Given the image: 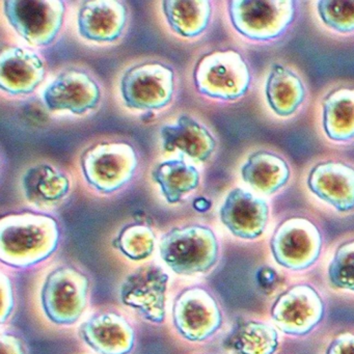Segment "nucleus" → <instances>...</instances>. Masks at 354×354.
Returning <instances> with one entry per match:
<instances>
[{"mask_svg":"<svg viewBox=\"0 0 354 354\" xmlns=\"http://www.w3.org/2000/svg\"><path fill=\"white\" fill-rule=\"evenodd\" d=\"M326 354H354V333L337 335L327 348Z\"/></svg>","mask_w":354,"mask_h":354,"instance_id":"7c9ffc66","label":"nucleus"},{"mask_svg":"<svg viewBox=\"0 0 354 354\" xmlns=\"http://www.w3.org/2000/svg\"><path fill=\"white\" fill-rule=\"evenodd\" d=\"M3 12L12 28L34 46H47L64 24L66 6L62 0H6Z\"/></svg>","mask_w":354,"mask_h":354,"instance_id":"0eeeda50","label":"nucleus"},{"mask_svg":"<svg viewBox=\"0 0 354 354\" xmlns=\"http://www.w3.org/2000/svg\"><path fill=\"white\" fill-rule=\"evenodd\" d=\"M152 179L158 184L165 201L169 204H177L184 196L198 187L200 173L182 157L157 165L153 169Z\"/></svg>","mask_w":354,"mask_h":354,"instance_id":"393cba45","label":"nucleus"},{"mask_svg":"<svg viewBox=\"0 0 354 354\" xmlns=\"http://www.w3.org/2000/svg\"><path fill=\"white\" fill-rule=\"evenodd\" d=\"M293 0H232L227 13L234 30L252 42H271L286 34L297 15Z\"/></svg>","mask_w":354,"mask_h":354,"instance_id":"7ed1b4c3","label":"nucleus"},{"mask_svg":"<svg viewBox=\"0 0 354 354\" xmlns=\"http://www.w3.org/2000/svg\"><path fill=\"white\" fill-rule=\"evenodd\" d=\"M61 230L53 216L44 213H12L0 221V261L13 268L36 266L59 248Z\"/></svg>","mask_w":354,"mask_h":354,"instance_id":"f257e3e1","label":"nucleus"},{"mask_svg":"<svg viewBox=\"0 0 354 354\" xmlns=\"http://www.w3.org/2000/svg\"><path fill=\"white\" fill-rule=\"evenodd\" d=\"M97 82L86 72L70 69L59 74L43 92V101L50 111H68L84 115L100 102Z\"/></svg>","mask_w":354,"mask_h":354,"instance_id":"4468645a","label":"nucleus"},{"mask_svg":"<svg viewBox=\"0 0 354 354\" xmlns=\"http://www.w3.org/2000/svg\"><path fill=\"white\" fill-rule=\"evenodd\" d=\"M328 279L337 289L354 292V240L345 242L335 250L328 267Z\"/></svg>","mask_w":354,"mask_h":354,"instance_id":"c85d7f7f","label":"nucleus"},{"mask_svg":"<svg viewBox=\"0 0 354 354\" xmlns=\"http://www.w3.org/2000/svg\"><path fill=\"white\" fill-rule=\"evenodd\" d=\"M88 277L71 266L55 269L47 277L41 293L45 315L57 325H72L80 320L88 304Z\"/></svg>","mask_w":354,"mask_h":354,"instance_id":"423d86ee","label":"nucleus"},{"mask_svg":"<svg viewBox=\"0 0 354 354\" xmlns=\"http://www.w3.org/2000/svg\"><path fill=\"white\" fill-rule=\"evenodd\" d=\"M316 7L319 18L325 26L339 34H353L354 1L321 0Z\"/></svg>","mask_w":354,"mask_h":354,"instance_id":"cd10ccee","label":"nucleus"},{"mask_svg":"<svg viewBox=\"0 0 354 354\" xmlns=\"http://www.w3.org/2000/svg\"><path fill=\"white\" fill-rule=\"evenodd\" d=\"M121 95L128 109L155 111L167 106L175 92V73L165 64L134 66L121 80Z\"/></svg>","mask_w":354,"mask_h":354,"instance_id":"1a4fd4ad","label":"nucleus"},{"mask_svg":"<svg viewBox=\"0 0 354 354\" xmlns=\"http://www.w3.org/2000/svg\"><path fill=\"white\" fill-rule=\"evenodd\" d=\"M308 190L337 212L354 210V167L341 161H323L306 178Z\"/></svg>","mask_w":354,"mask_h":354,"instance_id":"2eb2a0df","label":"nucleus"},{"mask_svg":"<svg viewBox=\"0 0 354 354\" xmlns=\"http://www.w3.org/2000/svg\"><path fill=\"white\" fill-rule=\"evenodd\" d=\"M159 252L163 262L181 275L210 270L218 260L219 245L210 227L190 225L174 227L161 238Z\"/></svg>","mask_w":354,"mask_h":354,"instance_id":"f03ea898","label":"nucleus"},{"mask_svg":"<svg viewBox=\"0 0 354 354\" xmlns=\"http://www.w3.org/2000/svg\"><path fill=\"white\" fill-rule=\"evenodd\" d=\"M279 333L264 322L248 321L229 337V346L236 354H274L279 349Z\"/></svg>","mask_w":354,"mask_h":354,"instance_id":"a878e982","label":"nucleus"},{"mask_svg":"<svg viewBox=\"0 0 354 354\" xmlns=\"http://www.w3.org/2000/svg\"><path fill=\"white\" fill-rule=\"evenodd\" d=\"M0 312H1V323H5L11 316L15 306L13 283L5 273L1 272L0 279Z\"/></svg>","mask_w":354,"mask_h":354,"instance_id":"c756f323","label":"nucleus"},{"mask_svg":"<svg viewBox=\"0 0 354 354\" xmlns=\"http://www.w3.org/2000/svg\"><path fill=\"white\" fill-rule=\"evenodd\" d=\"M162 11L176 34L183 38H196L210 24L212 3L209 0H165Z\"/></svg>","mask_w":354,"mask_h":354,"instance_id":"b1692460","label":"nucleus"},{"mask_svg":"<svg viewBox=\"0 0 354 354\" xmlns=\"http://www.w3.org/2000/svg\"><path fill=\"white\" fill-rule=\"evenodd\" d=\"M322 234L306 217L281 221L270 240V250L277 264L293 271L306 270L318 260L322 250Z\"/></svg>","mask_w":354,"mask_h":354,"instance_id":"6e6552de","label":"nucleus"},{"mask_svg":"<svg viewBox=\"0 0 354 354\" xmlns=\"http://www.w3.org/2000/svg\"><path fill=\"white\" fill-rule=\"evenodd\" d=\"M155 241L153 230L145 223H136L123 227L113 245L130 260L142 261L154 252Z\"/></svg>","mask_w":354,"mask_h":354,"instance_id":"bb28decb","label":"nucleus"},{"mask_svg":"<svg viewBox=\"0 0 354 354\" xmlns=\"http://www.w3.org/2000/svg\"><path fill=\"white\" fill-rule=\"evenodd\" d=\"M160 136L165 152L180 151L196 162L208 161L216 148L214 136L189 115H180L176 124L163 126Z\"/></svg>","mask_w":354,"mask_h":354,"instance_id":"6ab92c4d","label":"nucleus"},{"mask_svg":"<svg viewBox=\"0 0 354 354\" xmlns=\"http://www.w3.org/2000/svg\"><path fill=\"white\" fill-rule=\"evenodd\" d=\"M322 129L331 142L354 140V88H339L322 102Z\"/></svg>","mask_w":354,"mask_h":354,"instance_id":"5701e85b","label":"nucleus"},{"mask_svg":"<svg viewBox=\"0 0 354 354\" xmlns=\"http://www.w3.org/2000/svg\"><path fill=\"white\" fill-rule=\"evenodd\" d=\"M194 82L198 93L208 98L236 101L250 90L252 72L238 51L216 50L204 55L196 64Z\"/></svg>","mask_w":354,"mask_h":354,"instance_id":"20e7f679","label":"nucleus"},{"mask_svg":"<svg viewBox=\"0 0 354 354\" xmlns=\"http://www.w3.org/2000/svg\"><path fill=\"white\" fill-rule=\"evenodd\" d=\"M169 281V274L158 265H145L124 279L120 299L149 322L161 324L167 314Z\"/></svg>","mask_w":354,"mask_h":354,"instance_id":"9d476101","label":"nucleus"},{"mask_svg":"<svg viewBox=\"0 0 354 354\" xmlns=\"http://www.w3.org/2000/svg\"><path fill=\"white\" fill-rule=\"evenodd\" d=\"M45 78V66L35 51L9 47L0 57V86L13 96L30 95Z\"/></svg>","mask_w":354,"mask_h":354,"instance_id":"a211bd4d","label":"nucleus"},{"mask_svg":"<svg viewBox=\"0 0 354 354\" xmlns=\"http://www.w3.org/2000/svg\"><path fill=\"white\" fill-rule=\"evenodd\" d=\"M324 314V301L308 283L292 286L275 299L271 308V317L277 328L294 337L312 333Z\"/></svg>","mask_w":354,"mask_h":354,"instance_id":"f8f14e48","label":"nucleus"},{"mask_svg":"<svg viewBox=\"0 0 354 354\" xmlns=\"http://www.w3.org/2000/svg\"><path fill=\"white\" fill-rule=\"evenodd\" d=\"M194 208L196 210L205 211L208 210L209 209V203L207 202V200L205 198H196V202H194Z\"/></svg>","mask_w":354,"mask_h":354,"instance_id":"473e14b6","label":"nucleus"},{"mask_svg":"<svg viewBox=\"0 0 354 354\" xmlns=\"http://www.w3.org/2000/svg\"><path fill=\"white\" fill-rule=\"evenodd\" d=\"M21 185L26 200L37 207L57 204L70 190L67 176L48 163L30 167L22 176Z\"/></svg>","mask_w":354,"mask_h":354,"instance_id":"4be33fe9","label":"nucleus"},{"mask_svg":"<svg viewBox=\"0 0 354 354\" xmlns=\"http://www.w3.org/2000/svg\"><path fill=\"white\" fill-rule=\"evenodd\" d=\"M306 97V86L297 73L281 64L271 66L265 84V98L274 115L292 117L304 104Z\"/></svg>","mask_w":354,"mask_h":354,"instance_id":"412c9836","label":"nucleus"},{"mask_svg":"<svg viewBox=\"0 0 354 354\" xmlns=\"http://www.w3.org/2000/svg\"><path fill=\"white\" fill-rule=\"evenodd\" d=\"M138 154L131 145L104 142L95 145L82 157L84 179L101 194H113L133 178L138 169Z\"/></svg>","mask_w":354,"mask_h":354,"instance_id":"39448f33","label":"nucleus"},{"mask_svg":"<svg viewBox=\"0 0 354 354\" xmlns=\"http://www.w3.org/2000/svg\"><path fill=\"white\" fill-rule=\"evenodd\" d=\"M270 216L265 198L243 189L234 188L225 196L219 210L223 225L235 237L254 240L264 234Z\"/></svg>","mask_w":354,"mask_h":354,"instance_id":"ddd939ff","label":"nucleus"},{"mask_svg":"<svg viewBox=\"0 0 354 354\" xmlns=\"http://www.w3.org/2000/svg\"><path fill=\"white\" fill-rule=\"evenodd\" d=\"M127 20V7L121 1H84L78 11V32L82 38L93 42H115L123 34Z\"/></svg>","mask_w":354,"mask_h":354,"instance_id":"dca6fc26","label":"nucleus"},{"mask_svg":"<svg viewBox=\"0 0 354 354\" xmlns=\"http://www.w3.org/2000/svg\"><path fill=\"white\" fill-rule=\"evenodd\" d=\"M80 337L98 354H129L136 344L132 325L117 313H101L80 326Z\"/></svg>","mask_w":354,"mask_h":354,"instance_id":"f3484780","label":"nucleus"},{"mask_svg":"<svg viewBox=\"0 0 354 354\" xmlns=\"http://www.w3.org/2000/svg\"><path fill=\"white\" fill-rule=\"evenodd\" d=\"M176 330L190 342L206 341L223 324V314L215 298L206 289L192 287L176 298L173 306Z\"/></svg>","mask_w":354,"mask_h":354,"instance_id":"9b49d317","label":"nucleus"},{"mask_svg":"<svg viewBox=\"0 0 354 354\" xmlns=\"http://www.w3.org/2000/svg\"><path fill=\"white\" fill-rule=\"evenodd\" d=\"M240 174L242 181L254 192L263 196H272L289 183L291 169L281 155L260 150L248 156Z\"/></svg>","mask_w":354,"mask_h":354,"instance_id":"aec40b11","label":"nucleus"},{"mask_svg":"<svg viewBox=\"0 0 354 354\" xmlns=\"http://www.w3.org/2000/svg\"><path fill=\"white\" fill-rule=\"evenodd\" d=\"M0 354H26L24 342L11 333H1Z\"/></svg>","mask_w":354,"mask_h":354,"instance_id":"2f4dec72","label":"nucleus"}]
</instances>
